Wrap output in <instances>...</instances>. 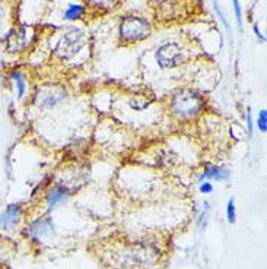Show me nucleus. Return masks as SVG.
<instances>
[{"label": "nucleus", "mask_w": 267, "mask_h": 269, "mask_svg": "<svg viewBox=\"0 0 267 269\" xmlns=\"http://www.w3.org/2000/svg\"><path fill=\"white\" fill-rule=\"evenodd\" d=\"M10 78L15 82V88H16V97L18 100H22L26 94V82H25V76L22 72L19 70H12L10 72Z\"/></svg>", "instance_id": "9d476101"}, {"label": "nucleus", "mask_w": 267, "mask_h": 269, "mask_svg": "<svg viewBox=\"0 0 267 269\" xmlns=\"http://www.w3.org/2000/svg\"><path fill=\"white\" fill-rule=\"evenodd\" d=\"M156 62L162 69H173L178 66L182 59V48L177 43H167L156 50Z\"/></svg>", "instance_id": "20e7f679"}, {"label": "nucleus", "mask_w": 267, "mask_h": 269, "mask_svg": "<svg viewBox=\"0 0 267 269\" xmlns=\"http://www.w3.org/2000/svg\"><path fill=\"white\" fill-rule=\"evenodd\" d=\"M70 192L65 186H56L50 190V193L47 195V205L48 208H56L59 203L65 202L69 198Z\"/></svg>", "instance_id": "6e6552de"}, {"label": "nucleus", "mask_w": 267, "mask_h": 269, "mask_svg": "<svg viewBox=\"0 0 267 269\" xmlns=\"http://www.w3.org/2000/svg\"><path fill=\"white\" fill-rule=\"evenodd\" d=\"M85 13V7L84 6H79V4H69L65 12V19L67 21H76V19H81Z\"/></svg>", "instance_id": "9b49d317"}, {"label": "nucleus", "mask_w": 267, "mask_h": 269, "mask_svg": "<svg viewBox=\"0 0 267 269\" xmlns=\"http://www.w3.org/2000/svg\"><path fill=\"white\" fill-rule=\"evenodd\" d=\"M203 109V98L197 92L184 90L178 92L171 101V112L178 119H191Z\"/></svg>", "instance_id": "f257e3e1"}, {"label": "nucleus", "mask_w": 267, "mask_h": 269, "mask_svg": "<svg viewBox=\"0 0 267 269\" xmlns=\"http://www.w3.org/2000/svg\"><path fill=\"white\" fill-rule=\"evenodd\" d=\"M254 32L257 34V37H259V38H260L262 41H265V40H266V37H265V35H263V34L260 32V29H259V25H257V23H254Z\"/></svg>", "instance_id": "aec40b11"}, {"label": "nucleus", "mask_w": 267, "mask_h": 269, "mask_svg": "<svg viewBox=\"0 0 267 269\" xmlns=\"http://www.w3.org/2000/svg\"><path fill=\"white\" fill-rule=\"evenodd\" d=\"M257 125H259V129H260L263 134H266V131H267V112L266 110H262V112H260Z\"/></svg>", "instance_id": "2eb2a0df"}, {"label": "nucleus", "mask_w": 267, "mask_h": 269, "mask_svg": "<svg viewBox=\"0 0 267 269\" xmlns=\"http://www.w3.org/2000/svg\"><path fill=\"white\" fill-rule=\"evenodd\" d=\"M65 98V91L60 88H48L40 91L37 97V104L40 109H53Z\"/></svg>", "instance_id": "423d86ee"}, {"label": "nucleus", "mask_w": 267, "mask_h": 269, "mask_svg": "<svg viewBox=\"0 0 267 269\" xmlns=\"http://www.w3.org/2000/svg\"><path fill=\"white\" fill-rule=\"evenodd\" d=\"M87 44V35L81 28H67V31L57 43L54 50L56 56H59L62 60H72Z\"/></svg>", "instance_id": "f03ea898"}, {"label": "nucleus", "mask_w": 267, "mask_h": 269, "mask_svg": "<svg viewBox=\"0 0 267 269\" xmlns=\"http://www.w3.org/2000/svg\"><path fill=\"white\" fill-rule=\"evenodd\" d=\"M149 32H151V25L142 16L130 15L126 16L120 23V38L124 43H137L146 38Z\"/></svg>", "instance_id": "7ed1b4c3"}, {"label": "nucleus", "mask_w": 267, "mask_h": 269, "mask_svg": "<svg viewBox=\"0 0 267 269\" xmlns=\"http://www.w3.org/2000/svg\"><path fill=\"white\" fill-rule=\"evenodd\" d=\"M85 1L93 7H101V9H111L117 3V0H85Z\"/></svg>", "instance_id": "ddd939ff"}, {"label": "nucleus", "mask_w": 267, "mask_h": 269, "mask_svg": "<svg viewBox=\"0 0 267 269\" xmlns=\"http://www.w3.org/2000/svg\"><path fill=\"white\" fill-rule=\"evenodd\" d=\"M213 192V186H212V183H209V181H201L200 184V193H212Z\"/></svg>", "instance_id": "a211bd4d"}, {"label": "nucleus", "mask_w": 267, "mask_h": 269, "mask_svg": "<svg viewBox=\"0 0 267 269\" xmlns=\"http://www.w3.org/2000/svg\"><path fill=\"white\" fill-rule=\"evenodd\" d=\"M226 220L229 224H235L237 221V208H235L234 199H229L226 203Z\"/></svg>", "instance_id": "f8f14e48"}, {"label": "nucleus", "mask_w": 267, "mask_h": 269, "mask_svg": "<svg viewBox=\"0 0 267 269\" xmlns=\"http://www.w3.org/2000/svg\"><path fill=\"white\" fill-rule=\"evenodd\" d=\"M234 3V10H235V16H237V22L241 28V7H240V1L238 0H232Z\"/></svg>", "instance_id": "f3484780"}, {"label": "nucleus", "mask_w": 267, "mask_h": 269, "mask_svg": "<svg viewBox=\"0 0 267 269\" xmlns=\"http://www.w3.org/2000/svg\"><path fill=\"white\" fill-rule=\"evenodd\" d=\"M209 209H210V206H209V202H206L204 203V209H203V212L200 214V217H199V220H197V225H199V228L203 230L206 224H207V218H209Z\"/></svg>", "instance_id": "4468645a"}, {"label": "nucleus", "mask_w": 267, "mask_h": 269, "mask_svg": "<svg viewBox=\"0 0 267 269\" xmlns=\"http://www.w3.org/2000/svg\"><path fill=\"white\" fill-rule=\"evenodd\" d=\"M216 180V181H223V180L229 179V171L225 170V168H221V167H216V165H209L203 174L200 176V181L203 180Z\"/></svg>", "instance_id": "1a4fd4ad"}, {"label": "nucleus", "mask_w": 267, "mask_h": 269, "mask_svg": "<svg viewBox=\"0 0 267 269\" xmlns=\"http://www.w3.org/2000/svg\"><path fill=\"white\" fill-rule=\"evenodd\" d=\"M213 1V6H215V10L218 12V15H219V18H221V21L223 22V25L229 29V23L226 22V18H225V13H223L222 10H221V7H219V4H218V0H212Z\"/></svg>", "instance_id": "dca6fc26"}, {"label": "nucleus", "mask_w": 267, "mask_h": 269, "mask_svg": "<svg viewBox=\"0 0 267 269\" xmlns=\"http://www.w3.org/2000/svg\"><path fill=\"white\" fill-rule=\"evenodd\" d=\"M28 233H29V236H32L35 239L45 237V236L53 233V223H51L50 218L37 220V221H34L32 224L28 227Z\"/></svg>", "instance_id": "0eeeda50"}, {"label": "nucleus", "mask_w": 267, "mask_h": 269, "mask_svg": "<svg viewBox=\"0 0 267 269\" xmlns=\"http://www.w3.org/2000/svg\"><path fill=\"white\" fill-rule=\"evenodd\" d=\"M247 129H248V134H253V119H251V109L247 110Z\"/></svg>", "instance_id": "6ab92c4d"}, {"label": "nucleus", "mask_w": 267, "mask_h": 269, "mask_svg": "<svg viewBox=\"0 0 267 269\" xmlns=\"http://www.w3.org/2000/svg\"><path fill=\"white\" fill-rule=\"evenodd\" d=\"M22 218V208L18 203H10L0 214V227L4 231H13Z\"/></svg>", "instance_id": "39448f33"}, {"label": "nucleus", "mask_w": 267, "mask_h": 269, "mask_svg": "<svg viewBox=\"0 0 267 269\" xmlns=\"http://www.w3.org/2000/svg\"><path fill=\"white\" fill-rule=\"evenodd\" d=\"M152 4H156V6H162V4H165V3H168V1H171V0H149Z\"/></svg>", "instance_id": "412c9836"}]
</instances>
